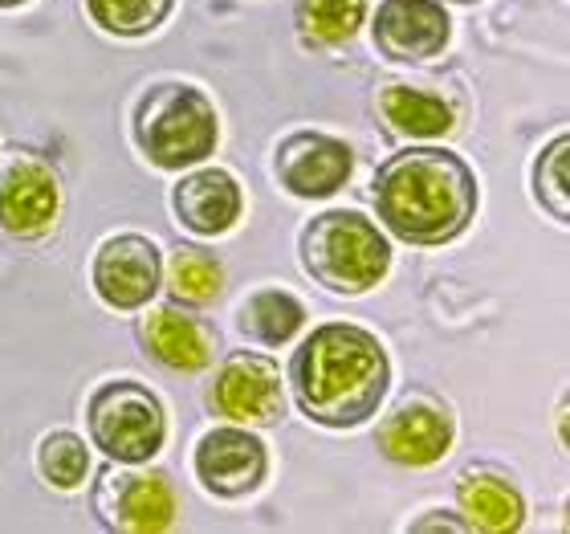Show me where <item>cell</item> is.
I'll return each mask as SVG.
<instances>
[{
  "label": "cell",
  "instance_id": "30bf717a",
  "mask_svg": "<svg viewBox=\"0 0 570 534\" xmlns=\"http://www.w3.org/2000/svg\"><path fill=\"white\" fill-rule=\"evenodd\" d=\"M277 179L302 201H326L355 172V152L343 139L318 132H297L277 147Z\"/></svg>",
  "mask_w": 570,
  "mask_h": 534
},
{
  "label": "cell",
  "instance_id": "ac0fdd59",
  "mask_svg": "<svg viewBox=\"0 0 570 534\" xmlns=\"http://www.w3.org/2000/svg\"><path fill=\"white\" fill-rule=\"evenodd\" d=\"M363 21H367V0H297V33L314 49L355 41Z\"/></svg>",
  "mask_w": 570,
  "mask_h": 534
},
{
  "label": "cell",
  "instance_id": "e0dca14e",
  "mask_svg": "<svg viewBox=\"0 0 570 534\" xmlns=\"http://www.w3.org/2000/svg\"><path fill=\"white\" fill-rule=\"evenodd\" d=\"M380 110L404 139H449L456 132V107L416 86H387L380 95Z\"/></svg>",
  "mask_w": 570,
  "mask_h": 534
},
{
  "label": "cell",
  "instance_id": "2e32d148",
  "mask_svg": "<svg viewBox=\"0 0 570 534\" xmlns=\"http://www.w3.org/2000/svg\"><path fill=\"white\" fill-rule=\"evenodd\" d=\"M461 514L469 531L481 534H510L525 523V502L513 489V482L498 474H464L461 477Z\"/></svg>",
  "mask_w": 570,
  "mask_h": 534
},
{
  "label": "cell",
  "instance_id": "4fadbf2b",
  "mask_svg": "<svg viewBox=\"0 0 570 534\" xmlns=\"http://www.w3.org/2000/svg\"><path fill=\"white\" fill-rule=\"evenodd\" d=\"M452 437H456V425H452L449 408H440L428 396L404 400L380 425L383 457H392L395 465H412V469L436 465L452 449Z\"/></svg>",
  "mask_w": 570,
  "mask_h": 534
},
{
  "label": "cell",
  "instance_id": "5b68a950",
  "mask_svg": "<svg viewBox=\"0 0 570 534\" xmlns=\"http://www.w3.org/2000/svg\"><path fill=\"white\" fill-rule=\"evenodd\" d=\"M90 437L110 462L142 465L164 449L167 440V416L164 404L151 388L139 380H110L90 396L86 408Z\"/></svg>",
  "mask_w": 570,
  "mask_h": 534
},
{
  "label": "cell",
  "instance_id": "9a60e30c",
  "mask_svg": "<svg viewBox=\"0 0 570 534\" xmlns=\"http://www.w3.org/2000/svg\"><path fill=\"white\" fill-rule=\"evenodd\" d=\"M142 343L171 371H200L213 359V339L200 322L176 307H159L142 319Z\"/></svg>",
  "mask_w": 570,
  "mask_h": 534
},
{
  "label": "cell",
  "instance_id": "ffe728a7",
  "mask_svg": "<svg viewBox=\"0 0 570 534\" xmlns=\"http://www.w3.org/2000/svg\"><path fill=\"white\" fill-rule=\"evenodd\" d=\"M167 290L176 302L188 307H208L225 290V265L208 250H179L167 265Z\"/></svg>",
  "mask_w": 570,
  "mask_h": 534
},
{
  "label": "cell",
  "instance_id": "277c9868",
  "mask_svg": "<svg viewBox=\"0 0 570 534\" xmlns=\"http://www.w3.org/2000/svg\"><path fill=\"white\" fill-rule=\"evenodd\" d=\"M302 265L334 294H367L392 270V245L363 213L334 208L302 229Z\"/></svg>",
  "mask_w": 570,
  "mask_h": 534
},
{
  "label": "cell",
  "instance_id": "d6986e66",
  "mask_svg": "<svg viewBox=\"0 0 570 534\" xmlns=\"http://www.w3.org/2000/svg\"><path fill=\"white\" fill-rule=\"evenodd\" d=\"M306 307L285 290H257L240 310V331L262 347H285L302 331Z\"/></svg>",
  "mask_w": 570,
  "mask_h": 534
},
{
  "label": "cell",
  "instance_id": "44dd1931",
  "mask_svg": "<svg viewBox=\"0 0 570 534\" xmlns=\"http://www.w3.org/2000/svg\"><path fill=\"white\" fill-rule=\"evenodd\" d=\"M176 0H86V9L95 17L98 29L110 37H142L155 33L167 21Z\"/></svg>",
  "mask_w": 570,
  "mask_h": 534
},
{
  "label": "cell",
  "instance_id": "5bb4252c",
  "mask_svg": "<svg viewBox=\"0 0 570 534\" xmlns=\"http://www.w3.org/2000/svg\"><path fill=\"white\" fill-rule=\"evenodd\" d=\"M171 204H176V216L184 229L200 233V237H220L240 221L245 196H240V184L233 172L200 167V172H188L179 179L176 192H171Z\"/></svg>",
  "mask_w": 570,
  "mask_h": 534
},
{
  "label": "cell",
  "instance_id": "7a4b0ae2",
  "mask_svg": "<svg viewBox=\"0 0 570 534\" xmlns=\"http://www.w3.org/2000/svg\"><path fill=\"white\" fill-rule=\"evenodd\" d=\"M375 208L407 245H449L473 225L476 176L449 147H407L380 167Z\"/></svg>",
  "mask_w": 570,
  "mask_h": 534
},
{
  "label": "cell",
  "instance_id": "d4e9b609",
  "mask_svg": "<svg viewBox=\"0 0 570 534\" xmlns=\"http://www.w3.org/2000/svg\"><path fill=\"white\" fill-rule=\"evenodd\" d=\"M461 4H473V0H461Z\"/></svg>",
  "mask_w": 570,
  "mask_h": 534
},
{
  "label": "cell",
  "instance_id": "3957f363",
  "mask_svg": "<svg viewBox=\"0 0 570 534\" xmlns=\"http://www.w3.org/2000/svg\"><path fill=\"white\" fill-rule=\"evenodd\" d=\"M220 119L200 86L159 82L135 103V143L155 167L188 172L216 152Z\"/></svg>",
  "mask_w": 570,
  "mask_h": 534
},
{
  "label": "cell",
  "instance_id": "603a6c76",
  "mask_svg": "<svg viewBox=\"0 0 570 534\" xmlns=\"http://www.w3.org/2000/svg\"><path fill=\"white\" fill-rule=\"evenodd\" d=\"M534 188H538V204L547 208L559 225L570 221V139L559 135L550 143L542 159L534 167Z\"/></svg>",
  "mask_w": 570,
  "mask_h": 534
},
{
  "label": "cell",
  "instance_id": "8fae6325",
  "mask_svg": "<svg viewBox=\"0 0 570 534\" xmlns=\"http://www.w3.org/2000/svg\"><path fill=\"white\" fill-rule=\"evenodd\" d=\"M61 221V179L41 159H17L0 176V229L37 241Z\"/></svg>",
  "mask_w": 570,
  "mask_h": 534
},
{
  "label": "cell",
  "instance_id": "cb8c5ba5",
  "mask_svg": "<svg viewBox=\"0 0 570 534\" xmlns=\"http://www.w3.org/2000/svg\"><path fill=\"white\" fill-rule=\"evenodd\" d=\"M12 4H24V0H0V9H12Z\"/></svg>",
  "mask_w": 570,
  "mask_h": 534
},
{
  "label": "cell",
  "instance_id": "ba28073f",
  "mask_svg": "<svg viewBox=\"0 0 570 534\" xmlns=\"http://www.w3.org/2000/svg\"><path fill=\"white\" fill-rule=\"evenodd\" d=\"M269 474V453L249 428H213L196 445V477L213 498H245Z\"/></svg>",
  "mask_w": 570,
  "mask_h": 534
},
{
  "label": "cell",
  "instance_id": "8992f818",
  "mask_svg": "<svg viewBox=\"0 0 570 534\" xmlns=\"http://www.w3.org/2000/svg\"><path fill=\"white\" fill-rule=\"evenodd\" d=\"M216 412L245 428H269L285 416V383L269 356L233 351L213 383Z\"/></svg>",
  "mask_w": 570,
  "mask_h": 534
},
{
  "label": "cell",
  "instance_id": "52a82bcc",
  "mask_svg": "<svg viewBox=\"0 0 570 534\" xmlns=\"http://www.w3.org/2000/svg\"><path fill=\"white\" fill-rule=\"evenodd\" d=\"M95 290L115 310H142L164 290V258L139 233H122L98 245Z\"/></svg>",
  "mask_w": 570,
  "mask_h": 534
},
{
  "label": "cell",
  "instance_id": "6da1fadb",
  "mask_svg": "<svg viewBox=\"0 0 570 534\" xmlns=\"http://www.w3.org/2000/svg\"><path fill=\"white\" fill-rule=\"evenodd\" d=\"M289 383L309 420L326 428H358L383 408L392 388V359L363 327L326 322L294 351Z\"/></svg>",
  "mask_w": 570,
  "mask_h": 534
},
{
  "label": "cell",
  "instance_id": "9c48e42d",
  "mask_svg": "<svg viewBox=\"0 0 570 534\" xmlns=\"http://www.w3.org/2000/svg\"><path fill=\"white\" fill-rule=\"evenodd\" d=\"M371 41L392 61H432L452 41L449 9L436 0H383Z\"/></svg>",
  "mask_w": 570,
  "mask_h": 534
},
{
  "label": "cell",
  "instance_id": "7c38bea8",
  "mask_svg": "<svg viewBox=\"0 0 570 534\" xmlns=\"http://www.w3.org/2000/svg\"><path fill=\"white\" fill-rule=\"evenodd\" d=\"M95 506L110 531L151 534L176 523V494L164 474H107Z\"/></svg>",
  "mask_w": 570,
  "mask_h": 534
},
{
  "label": "cell",
  "instance_id": "7402d4cb",
  "mask_svg": "<svg viewBox=\"0 0 570 534\" xmlns=\"http://www.w3.org/2000/svg\"><path fill=\"white\" fill-rule=\"evenodd\" d=\"M37 469L49 486L58 489H78L90 477V449L82 437L73 433H49L37 449Z\"/></svg>",
  "mask_w": 570,
  "mask_h": 534
}]
</instances>
